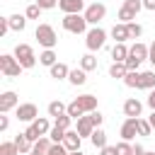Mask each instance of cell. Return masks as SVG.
I'll return each instance as SVG.
<instances>
[{"label":"cell","instance_id":"cell-1","mask_svg":"<svg viewBox=\"0 0 155 155\" xmlns=\"http://www.w3.org/2000/svg\"><path fill=\"white\" fill-rule=\"evenodd\" d=\"M63 29L70 34H87V19L85 15H65L63 17Z\"/></svg>","mask_w":155,"mask_h":155},{"label":"cell","instance_id":"cell-2","mask_svg":"<svg viewBox=\"0 0 155 155\" xmlns=\"http://www.w3.org/2000/svg\"><path fill=\"white\" fill-rule=\"evenodd\" d=\"M34 36H36V41H39L44 48H53V46L58 44L56 29H53L51 24H39V27H36V31H34Z\"/></svg>","mask_w":155,"mask_h":155},{"label":"cell","instance_id":"cell-3","mask_svg":"<svg viewBox=\"0 0 155 155\" xmlns=\"http://www.w3.org/2000/svg\"><path fill=\"white\" fill-rule=\"evenodd\" d=\"M15 58L22 68H34L36 65V56H34V48L29 44H17L15 46Z\"/></svg>","mask_w":155,"mask_h":155},{"label":"cell","instance_id":"cell-4","mask_svg":"<svg viewBox=\"0 0 155 155\" xmlns=\"http://www.w3.org/2000/svg\"><path fill=\"white\" fill-rule=\"evenodd\" d=\"M0 73H2L5 78H17V75L22 73V65L17 63L15 53H2V56H0Z\"/></svg>","mask_w":155,"mask_h":155},{"label":"cell","instance_id":"cell-5","mask_svg":"<svg viewBox=\"0 0 155 155\" xmlns=\"http://www.w3.org/2000/svg\"><path fill=\"white\" fill-rule=\"evenodd\" d=\"M104 41H107V31H104L102 27H92V29L85 34V44H87L90 51H99V48L104 46Z\"/></svg>","mask_w":155,"mask_h":155},{"label":"cell","instance_id":"cell-6","mask_svg":"<svg viewBox=\"0 0 155 155\" xmlns=\"http://www.w3.org/2000/svg\"><path fill=\"white\" fill-rule=\"evenodd\" d=\"M82 15H85L87 24H94V27H97V24L104 19V15H107V7H104L102 2H92V5H87V7H85V12H82Z\"/></svg>","mask_w":155,"mask_h":155},{"label":"cell","instance_id":"cell-7","mask_svg":"<svg viewBox=\"0 0 155 155\" xmlns=\"http://www.w3.org/2000/svg\"><path fill=\"white\" fill-rule=\"evenodd\" d=\"M17 119H19V121H27V124H34V121L39 119V109H36V104H31V102L19 104V107H17Z\"/></svg>","mask_w":155,"mask_h":155},{"label":"cell","instance_id":"cell-8","mask_svg":"<svg viewBox=\"0 0 155 155\" xmlns=\"http://www.w3.org/2000/svg\"><path fill=\"white\" fill-rule=\"evenodd\" d=\"M17 107H19V97H17V92L7 90V92L0 94V114H7L10 109H17Z\"/></svg>","mask_w":155,"mask_h":155},{"label":"cell","instance_id":"cell-9","mask_svg":"<svg viewBox=\"0 0 155 155\" xmlns=\"http://www.w3.org/2000/svg\"><path fill=\"white\" fill-rule=\"evenodd\" d=\"M140 111H143V104L136 99V97H128L124 102V114L126 119H140Z\"/></svg>","mask_w":155,"mask_h":155},{"label":"cell","instance_id":"cell-10","mask_svg":"<svg viewBox=\"0 0 155 155\" xmlns=\"http://www.w3.org/2000/svg\"><path fill=\"white\" fill-rule=\"evenodd\" d=\"M94 128H97V126H94V121H92V114H85V116H80V119H78V128H75V131L80 133V138L92 136V133H94Z\"/></svg>","mask_w":155,"mask_h":155},{"label":"cell","instance_id":"cell-11","mask_svg":"<svg viewBox=\"0 0 155 155\" xmlns=\"http://www.w3.org/2000/svg\"><path fill=\"white\" fill-rule=\"evenodd\" d=\"M138 136V119H126L121 124V140H133Z\"/></svg>","mask_w":155,"mask_h":155},{"label":"cell","instance_id":"cell-12","mask_svg":"<svg viewBox=\"0 0 155 155\" xmlns=\"http://www.w3.org/2000/svg\"><path fill=\"white\" fill-rule=\"evenodd\" d=\"M148 53H150V46H145V44H140V41H136V44L128 48V58H133V61H138V63L148 61Z\"/></svg>","mask_w":155,"mask_h":155},{"label":"cell","instance_id":"cell-13","mask_svg":"<svg viewBox=\"0 0 155 155\" xmlns=\"http://www.w3.org/2000/svg\"><path fill=\"white\" fill-rule=\"evenodd\" d=\"M75 102H78V107H80L85 114L97 111V97H94V94H80V97H75Z\"/></svg>","mask_w":155,"mask_h":155},{"label":"cell","instance_id":"cell-14","mask_svg":"<svg viewBox=\"0 0 155 155\" xmlns=\"http://www.w3.org/2000/svg\"><path fill=\"white\" fill-rule=\"evenodd\" d=\"M58 7L65 15H80L85 7V0H58Z\"/></svg>","mask_w":155,"mask_h":155},{"label":"cell","instance_id":"cell-15","mask_svg":"<svg viewBox=\"0 0 155 155\" xmlns=\"http://www.w3.org/2000/svg\"><path fill=\"white\" fill-rule=\"evenodd\" d=\"M80 143H82V138H80V133H78V131H65L63 145H65V150H68V153H75V150H80Z\"/></svg>","mask_w":155,"mask_h":155},{"label":"cell","instance_id":"cell-16","mask_svg":"<svg viewBox=\"0 0 155 155\" xmlns=\"http://www.w3.org/2000/svg\"><path fill=\"white\" fill-rule=\"evenodd\" d=\"M111 36H114V41H116V44H126V39H131V36H128V27H126V24H121V22L111 27Z\"/></svg>","mask_w":155,"mask_h":155},{"label":"cell","instance_id":"cell-17","mask_svg":"<svg viewBox=\"0 0 155 155\" xmlns=\"http://www.w3.org/2000/svg\"><path fill=\"white\" fill-rule=\"evenodd\" d=\"M111 58H114V63H126V58H128V46H126V44H114Z\"/></svg>","mask_w":155,"mask_h":155},{"label":"cell","instance_id":"cell-18","mask_svg":"<svg viewBox=\"0 0 155 155\" xmlns=\"http://www.w3.org/2000/svg\"><path fill=\"white\" fill-rule=\"evenodd\" d=\"M15 145L19 148V153H27V155L34 150V143H31V140L24 136V131H22V133H17V138H15Z\"/></svg>","mask_w":155,"mask_h":155},{"label":"cell","instance_id":"cell-19","mask_svg":"<svg viewBox=\"0 0 155 155\" xmlns=\"http://www.w3.org/2000/svg\"><path fill=\"white\" fill-rule=\"evenodd\" d=\"M138 90H155V70L140 73V87Z\"/></svg>","mask_w":155,"mask_h":155},{"label":"cell","instance_id":"cell-20","mask_svg":"<svg viewBox=\"0 0 155 155\" xmlns=\"http://www.w3.org/2000/svg\"><path fill=\"white\" fill-rule=\"evenodd\" d=\"M68 75H70V68H68L65 63L51 65V78H53V80H63V78H68Z\"/></svg>","mask_w":155,"mask_h":155},{"label":"cell","instance_id":"cell-21","mask_svg":"<svg viewBox=\"0 0 155 155\" xmlns=\"http://www.w3.org/2000/svg\"><path fill=\"white\" fill-rule=\"evenodd\" d=\"M63 114H68V107H65L61 99H56V102H51V104H48V116L58 119V116H63Z\"/></svg>","mask_w":155,"mask_h":155},{"label":"cell","instance_id":"cell-22","mask_svg":"<svg viewBox=\"0 0 155 155\" xmlns=\"http://www.w3.org/2000/svg\"><path fill=\"white\" fill-rule=\"evenodd\" d=\"M7 19H10V29L24 31V27H27V17H24V15H10Z\"/></svg>","mask_w":155,"mask_h":155},{"label":"cell","instance_id":"cell-23","mask_svg":"<svg viewBox=\"0 0 155 155\" xmlns=\"http://www.w3.org/2000/svg\"><path fill=\"white\" fill-rule=\"evenodd\" d=\"M39 63H41V65H48V68L56 65V63H58V61H56V51H53V48H44L41 56H39Z\"/></svg>","mask_w":155,"mask_h":155},{"label":"cell","instance_id":"cell-24","mask_svg":"<svg viewBox=\"0 0 155 155\" xmlns=\"http://www.w3.org/2000/svg\"><path fill=\"white\" fill-rule=\"evenodd\" d=\"M126 73H128L126 63H111V65H109V75H111L114 80H116V78H121V80H124V78H126Z\"/></svg>","mask_w":155,"mask_h":155},{"label":"cell","instance_id":"cell-25","mask_svg":"<svg viewBox=\"0 0 155 155\" xmlns=\"http://www.w3.org/2000/svg\"><path fill=\"white\" fill-rule=\"evenodd\" d=\"M68 80H70L73 85H85V82H87V73H85L82 68H75V70H70Z\"/></svg>","mask_w":155,"mask_h":155},{"label":"cell","instance_id":"cell-26","mask_svg":"<svg viewBox=\"0 0 155 155\" xmlns=\"http://www.w3.org/2000/svg\"><path fill=\"white\" fill-rule=\"evenodd\" d=\"M124 85H126V87H136V90H138V87H140V73H138V70H128V73H126V78H124Z\"/></svg>","mask_w":155,"mask_h":155},{"label":"cell","instance_id":"cell-27","mask_svg":"<svg viewBox=\"0 0 155 155\" xmlns=\"http://www.w3.org/2000/svg\"><path fill=\"white\" fill-rule=\"evenodd\" d=\"M90 140H92V145H94V148H99V150H102V148L107 145V133H104L102 128H94V133L90 136Z\"/></svg>","mask_w":155,"mask_h":155},{"label":"cell","instance_id":"cell-28","mask_svg":"<svg viewBox=\"0 0 155 155\" xmlns=\"http://www.w3.org/2000/svg\"><path fill=\"white\" fill-rule=\"evenodd\" d=\"M80 68H82L85 73H90V70H94V68H97V58H94L92 53H85V56L80 58Z\"/></svg>","mask_w":155,"mask_h":155},{"label":"cell","instance_id":"cell-29","mask_svg":"<svg viewBox=\"0 0 155 155\" xmlns=\"http://www.w3.org/2000/svg\"><path fill=\"white\" fill-rule=\"evenodd\" d=\"M48 138L53 140V143H63V138H65V128H61V126H51V131H48Z\"/></svg>","mask_w":155,"mask_h":155},{"label":"cell","instance_id":"cell-30","mask_svg":"<svg viewBox=\"0 0 155 155\" xmlns=\"http://www.w3.org/2000/svg\"><path fill=\"white\" fill-rule=\"evenodd\" d=\"M31 126H34V128H36L41 136H48V131H51V126H48V119H44V116H39V119H36Z\"/></svg>","mask_w":155,"mask_h":155},{"label":"cell","instance_id":"cell-31","mask_svg":"<svg viewBox=\"0 0 155 155\" xmlns=\"http://www.w3.org/2000/svg\"><path fill=\"white\" fill-rule=\"evenodd\" d=\"M0 155H19V148L15 145V140L12 143H0Z\"/></svg>","mask_w":155,"mask_h":155},{"label":"cell","instance_id":"cell-32","mask_svg":"<svg viewBox=\"0 0 155 155\" xmlns=\"http://www.w3.org/2000/svg\"><path fill=\"white\" fill-rule=\"evenodd\" d=\"M68 116H73V119H75V121H78V119H80V116H85V111H82V109H80V107H78V102H75V99H73V102H70V104H68Z\"/></svg>","mask_w":155,"mask_h":155},{"label":"cell","instance_id":"cell-33","mask_svg":"<svg viewBox=\"0 0 155 155\" xmlns=\"http://www.w3.org/2000/svg\"><path fill=\"white\" fill-rule=\"evenodd\" d=\"M153 133V126L148 119H138V136H150Z\"/></svg>","mask_w":155,"mask_h":155},{"label":"cell","instance_id":"cell-34","mask_svg":"<svg viewBox=\"0 0 155 155\" xmlns=\"http://www.w3.org/2000/svg\"><path fill=\"white\" fill-rule=\"evenodd\" d=\"M124 7L131 10L133 15H138V12L143 10V0H124Z\"/></svg>","mask_w":155,"mask_h":155},{"label":"cell","instance_id":"cell-35","mask_svg":"<svg viewBox=\"0 0 155 155\" xmlns=\"http://www.w3.org/2000/svg\"><path fill=\"white\" fill-rule=\"evenodd\" d=\"M39 15H41V7H39L36 2H31V5L27 7V12H24L27 19H39Z\"/></svg>","mask_w":155,"mask_h":155},{"label":"cell","instance_id":"cell-36","mask_svg":"<svg viewBox=\"0 0 155 155\" xmlns=\"http://www.w3.org/2000/svg\"><path fill=\"white\" fill-rule=\"evenodd\" d=\"M126 27H128V36H131V39H138V36L143 34V27H140L138 22H128Z\"/></svg>","mask_w":155,"mask_h":155},{"label":"cell","instance_id":"cell-37","mask_svg":"<svg viewBox=\"0 0 155 155\" xmlns=\"http://www.w3.org/2000/svg\"><path fill=\"white\" fill-rule=\"evenodd\" d=\"M116 153L119 155H133V145L128 140H121V143H116Z\"/></svg>","mask_w":155,"mask_h":155},{"label":"cell","instance_id":"cell-38","mask_svg":"<svg viewBox=\"0 0 155 155\" xmlns=\"http://www.w3.org/2000/svg\"><path fill=\"white\" fill-rule=\"evenodd\" d=\"M119 19H121V24H128V22L136 19V15H133L131 10H126V7H121V10H119Z\"/></svg>","mask_w":155,"mask_h":155},{"label":"cell","instance_id":"cell-39","mask_svg":"<svg viewBox=\"0 0 155 155\" xmlns=\"http://www.w3.org/2000/svg\"><path fill=\"white\" fill-rule=\"evenodd\" d=\"M70 121H73V116H68V114H63V116H58V119H56V126H61V128H65V131H70Z\"/></svg>","mask_w":155,"mask_h":155},{"label":"cell","instance_id":"cell-40","mask_svg":"<svg viewBox=\"0 0 155 155\" xmlns=\"http://www.w3.org/2000/svg\"><path fill=\"white\" fill-rule=\"evenodd\" d=\"M46 155H68V150H65V145H63V143H53V145H51V150H48Z\"/></svg>","mask_w":155,"mask_h":155},{"label":"cell","instance_id":"cell-41","mask_svg":"<svg viewBox=\"0 0 155 155\" xmlns=\"http://www.w3.org/2000/svg\"><path fill=\"white\" fill-rule=\"evenodd\" d=\"M24 136H27V138H29V140H31V143H36V140H39V138H41V133H39V131H36V128H34V126H31V124H29V128H27V131H24Z\"/></svg>","mask_w":155,"mask_h":155},{"label":"cell","instance_id":"cell-42","mask_svg":"<svg viewBox=\"0 0 155 155\" xmlns=\"http://www.w3.org/2000/svg\"><path fill=\"white\" fill-rule=\"evenodd\" d=\"M36 5H39L41 10H51V7L58 5V0H36Z\"/></svg>","mask_w":155,"mask_h":155},{"label":"cell","instance_id":"cell-43","mask_svg":"<svg viewBox=\"0 0 155 155\" xmlns=\"http://www.w3.org/2000/svg\"><path fill=\"white\" fill-rule=\"evenodd\" d=\"M10 31V19L7 17H0V36H5Z\"/></svg>","mask_w":155,"mask_h":155},{"label":"cell","instance_id":"cell-44","mask_svg":"<svg viewBox=\"0 0 155 155\" xmlns=\"http://www.w3.org/2000/svg\"><path fill=\"white\" fill-rule=\"evenodd\" d=\"M99 153H102V155H119V153H116V145H104Z\"/></svg>","mask_w":155,"mask_h":155},{"label":"cell","instance_id":"cell-45","mask_svg":"<svg viewBox=\"0 0 155 155\" xmlns=\"http://www.w3.org/2000/svg\"><path fill=\"white\" fill-rule=\"evenodd\" d=\"M92 121H94V126L99 128V126H102V121H104V116H102L99 111H92Z\"/></svg>","mask_w":155,"mask_h":155},{"label":"cell","instance_id":"cell-46","mask_svg":"<svg viewBox=\"0 0 155 155\" xmlns=\"http://www.w3.org/2000/svg\"><path fill=\"white\" fill-rule=\"evenodd\" d=\"M143 10H150V12H155V0H143Z\"/></svg>","mask_w":155,"mask_h":155},{"label":"cell","instance_id":"cell-47","mask_svg":"<svg viewBox=\"0 0 155 155\" xmlns=\"http://www.w3.org/2000/svg\"><path fill=\"white\" fill-rule=\"evenodd\" d=\"M148 107L155 111V90H150V94H148Z\"/></svg>","mask_w":155,"mask_h":155},{"label":"cell","instance_id":"cell-48","mask_svg":"<svg viewBox=\"0 0 155 155\" xmlns=\"http://www.w3.org/2000/svg\"><path fill=\"white\" fill-rule=\"evenodd\" d=\"M7 126H10V119L7 116H0V131H7Z\"/></svg>","mask_w":155,"mask_h":155},{"label":"cell","instance_id":"cell-49","mask_svg":"<svg viewBox=\"0 0 155 155\" xmlns=\"http://www.w3.org/2000/svg\"><path fill=\"white\" fill-rule=\"evenodd\" d=\"M133 155H145V148H143L140 143H136V145H133Z\"/></svg>","mask_w":155,"mask_h":155},{"label":"cell","instance_id":"cell-50","mask_svg":"<svg viewBox=\"0 0 155 155\" xmlns=\"http://www.w3.org/2000/svg\"><path fill=\"white\" fill-rule=\"evenodd\" d=\"M148 61H150V63L155 65V41L150 44V53H148Z\"/></svg>","mask_w":155,"mask_h":155},{"label":"cell","instance_id":"cell-51","mask_svg":"<svg viewBox=\"0 0 155 155\" xmlns=\"http://www.w3.org/2000/svg\"><path fill=\"white\" fill-rule=\"evenodd\" d=\"M148 121H150V126L155 128V111H150V116H148Z\"/></svg>","mask_w":155,"mask_h":155},{"label":"cell","instance_id":"cell-52","mask_svg":"<svg viewBox=\"0 0 155 155\" xmlns=\"http://www.w3.org/2000/svg\"><path fill=\"white\" fill-rule=\"evenodd\" d=\"M29 155H46V153H41V150H36V148H34V150H31Z\"/></svg>","mask_w":155,"mask_h":155},{"label":"cell","instance_id":"cell-53","mask_svg":"<svg viewBox=\"0 0 155 155\" xmlns=\"http://www.w3.org/2000/svg\"><path fill=\"white\" fill-rule=\"evenodd\" d=\"M68 155H85L82 150H75V153H68Z\"/></svg>","mask_w":155,"mask_h":155},{"label":"cell","instance_id":"cell-54","mask_svg":"<svg viewBox=\"0 0 155 155\" xmlns=\"http://www.w3.org/2000/svg\"><path fill=\"white\" fill-rule=\"evenodd\" d=\"M145 155H155V153H148V150H145Z\"/></svg>","mask_w":155,"mask_h":155}]
</instances>
